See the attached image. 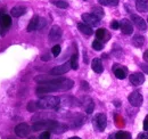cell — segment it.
<instances>
[{"label":"cell","mask_w":148,"mask_h":139,"mask_svg":"<svg viewBox=\"0 0 148 139\" xmlns=\"http://www.w3.org/2000/svg\"><path fill=\"white\" fill-rule=\"evenodd\" d=\"M46 24H47V21H46L45 18H39V23H38V30L42 29V28H43Z\"/></svg>","instance_id":"30"},{"label":"cell","mask_w":148,"mask_h":139,"mask_svg":"<svg viewBox=\"0 0 148 139\" xmlns=\"http://www.w3.org/2000/svg\"><path fill=\"white\" fill-rule=\"evenodd\" d=\"M144 42H145V39H144V36H141V35H134V36L132 38V45H133L136 48L143 47Z\"/></svg>","instance_id":"21"},{"label":"cell","mask_w":148,"mask_h":139,"mask_svg":"<svg viewBox=\"0 0 148 139\" xmlns=\"http://www.w3.org/2000/svg\"><path fill=\"white\" fill-rule=\"evenodd\" d=\"M113 72L115 74V76L120 80H123L127 78V73H128V69L127 67H123L122 65L120 64H114L113 65Z\"/></svg>","instance_id":"8"},{"label":"cell","mask_w":148,"mask_h":139,"mask_svg":"<svg viewBox=\"0 0 148 139\" xmlns=\"http://www.w3.org/2000/svg\"><path fill=\"white\" fill-rule=\"evenodd\" d=\"M91 67H92L93 72H96V73H101V72L104 71V66H103L101 61H100L99 58L92 59V62H91Z\"/></svg>","instance_id":"16"},{"label":"cell","mask_w":148,"mask_h":139,"mask_svg":"<svg viewBox=\"0 0 148 139\" xmlns=\"http://www.w3.org/2000/svg\"><path fill=\"white\" fill-rule=\"evenodd\" d=\"M137 139H148V131H144V132H141Z\"/></svg>","instance_id":"33"},{"label":"cell","mask_w":148,"mask_h":139,"mask_svg":"<svg viewBox=\"0 0 148 139\" xmlns=\"http://www.w3.org/2000/svg\"><path fill=\"white\" fill-rule=\"evenodd\" d=\"M82 87L84 88V89H88L89 86H88V83H87V82H84V81H83V82H82Z\"/></svg>","instance_id":"39"},{"label":"cell","mask_w":148,"mask_h":139,"mask_svg":"<svg viewBox=\"0 0 148 139\" xmlns=\"http://www.w3.org/2000/svg\"><path fill=\"white\" fill-rule=\"evenodd\" d=\"M25 13H26V8L24 6H16V7L12 8V10H10V14L13 17H19V16L24 15Z\"/></svg>","instance_id":"14"},{"label":"cell","mask_w":148,"mask_h":139,"mask_svg":"<svg viewBox=\"0 0 148 139\" xmlns=\"http://www.w3.org/2000/svg\"><path fill=\"white\" fill-rule=\"evenodd\" d=\"M38 109V104L37 102H30L27 104V111L29 112H36Z\"/></svg>","instance_id":"28"},{"label":"cell","mask_w":148,"mask_h":139,"mask_svg":"<svg viewBox=\"0 0 148 139\" xmlns=\"http://www.w3.org/2000/svg\"><path fill=\"white\" fill-rule=\"evenodd\" d=\"M71 67V63H64L62 65H58V66H55L54 69H51L50 71V75H54V76H58V75H63L65 73H67Z\"/></svg>","instance_id":"5"},{"label":"cell","mask_w":148,"mask_h":139,"mask_svg":"<svg viewBox=\"0 0 148 139\" xmlns=\"http://www.w3.org/2000/svg\"><path fill=\"white\" fill-rule=\"evenodd\" d=\"M130 104L132 106H136V107H140L143 103H144V98H143V95L139 92V91H133L131 92L128 97Z\"/></svg>","instance_id":"4"},{"label":"cell","mask_w":148,"mask_h":139,"mask_svg":"<svg viewBox=\"0 0 148 139\" xmlns=\"http://www.w3.org/2000/svg\"><path fill=\"white\" fill-rule=\"evenodd\" d=\"M98 1L100 2V5H104V6H107V5H108L107 0H98Z\"/></svg>","instance_id":"38"},{"label":"cell","mask_w":148,"mask_h":139,"mask_svg":"<svg viewBox=\"0 0 148 139\" xmlns=\"http://www.w3.org/2000/svg\"><path fill=\"white\" fill-rule=\"evenodd\" d=\"M108 139H131V135L127 131H119L116 133L110 135Z\"/></svg>","instance_id":"17"},{"label":"cell","mask_w":148,"mask_h":139,"mask_svg":"<svg viewBox=\"0 0 148 139\" xmlns=\"http://www.w3.org/2000/svg\"><path fill=\"white\" fill-rule=\"evenodd\" d=\"M145 59H146V61H148V50L145 52Z\"/></svg>","instance_id":"40"},{"label":"cell","mask_w":148,"mask_h":139,"mask_svg":"<svg viewBox=\"0 0 148 139\" xmlns=\"http://www.w3.org/2000/svg\"><path fill=\"white\" fill-rule=\"evenodd\" d=\"M82 21L84 22V24H87L89 26H97L100 22L97 16H95L93 14H89V13L82 14Z\"/></svg>","instance_id":"7"},{"label":"cell","mask_w":148,"mask_h":139,"mask_svg":"<svg viewBox=\"0 0 148 139\" xmlns=\"http://www.w3.org/2000/svg\"><path fill=\"white\" fill-rule=\"evenodd\" d=\"M69 139H81V138H79V137H71V138H69Z\"/></svg>","instance_id":"41"},{"label":"cell","mask_w":148,"mask_h":139,"mask_svg":"<svg viewBox=\"0 0 148 139\" xmlns=\"http://www.w3.org/2000/svg\"><path fill=\"white\" fill-rule=\"evenodd\" d=\"M51 2L55 5L56 7H58V8H63V9H65V8L69 7V3H67L66 1H64V0H54V1H51Z\"/></svg>","instance_id":"23"},{"label":"cell","mask_w":148,"mask_h":139,"mask_svg":"<svg viewBox=\"0 0 148 139\" xmlns=\"http://www.w3.org/2000/svg\"><path fill=\"white\" fill-rule=\"evenodd\" d=\"M58 124L57 121H39L36 122L32 125V130L33 131H40V130H53L56 125Z\"/></svg>","instance_id":"2"},{"label":"cell","mask_w":148,"mask_h":139,"mask_svg":"<svg viewBox=\"0 0 148 139\" xmlns=\"http://www.w3.org/2000/svg\"><path fill=\"white\" fill-rule=\"evenodd\" d=\"M10 24H12V18L9 15H3V16H1L0 17V28L2 29V31L3 30H7L9 26H10Z\"/></svg>","instance_id":"13"},{"label":"cell","mask_w":148,"mask_h":139,"mask_svg":"<svg viewBox=\"0 0 148 139\" xmlns=\"http://www.w3.org/2000/svg\"><path fill=\"white\" fill-rule=\"evenodd\" d=\"M91 14H93L95 16H97L99 19H100L101 17H104V10H103L100 7H93L92 13H91Z\"/></svg>","instance_id":"24"},{"label":"cell","mask_w":148,"mask_h":139,"mask_svg":"<svg viewBox=\"0 0 148 139\" xmlns=\"http://www.w3.org/2000/svg\"><path fill=\"white\" fill-rule=\"evenodd\" d=\"M66 130H67V127H66L65 124H60V123H58L51 131H53L54 133H63V132H65Z\"/></svg>","instance_id":"22"},{"label":"cell","mask_w":148,"mask_h":139,"mask_svg":"<svg viewBox=\"0 0 148 139\" xmlns=\"http://www.w3.org/2000/svg\"><path fill=\"white\" fill-rule=\"evenodd\" d=\"M38 108L41 109H51V108H58L60 104V98L56 96H46L40 98L37 102Z\"/></svg>","instance_id":"1"},{"label":"cell","mask_w":148,"mask_h":139,"mask_svg":"<svg viewBox=\"0 0 148 139\" xmlns=\"http://www.w3.org/2000/svg\"><path fill=\"white\" fill-rule=\"evenodd\" d=\"M136 8L139 12L147 13L148 12V0H137L136 1Z\"/></svg>","instance_id":"15"},{"label":"cell","mask_w":148,"mask_h":139,"mask_svg":"<svg viewBox=\"0 0 148 139\" xmlns=\"http://www.w3.org/2000/svg\"><path fill=\"white\" fill-rule=\"evenodd\" d=\"M92 48L95 50H97V52H100L101 49H103V43H101V41H99V40H95L92 42Z\"/></svg>","instance_id":"26"},{"label":"cell","mask_w":148,"mask_h":139,"mask_svg":"<svg viewBox=\"0 0 148 139\" xmlns=\"http://www.w3.org/2000/svg\"><path fill=\"white\" fill-rule=\"evenodd\" d=\"M41 59H42V61H49V59H50V56H49L48 54H46V55H43V56L41 57Z\"/></svg>","instance_id":"37"},{"label":"cell","mask_w":148,"mask_h":139,"mask_svg":"<svg viewBox=\"0 0 148 139\" xmlns=\"http://www.w3.org/2000/svg\"><path fill=\"white\" fill-rule=\"evenodd\" d=\"M131 19H132L133 24H134L139 30L145 31V30L147 29V24H146V22L140 17V16H138V15H136V14H132V15H131Z\"/></svg>","instance_id":"11"},{"label":"cell","mask_w":148,"mask_h":139,"mask_svg":"<svg viewBox=\"0 0 148 139\" xmlns=\"http://www.w3.org/2000/svg\"><path fill=\"white\" fill-rule=\"evenodd\" d=\"M120 29L122 30V32L124 34H132L133 32V25L131 23V21L127 19V18H123L121 22H120Z\"/></svg>","instance_id":"9"},{"label":"cell","mask_w":148,"mask_h":139,"mask_svg":"<svg viewBox=\"0 0 148 139\" xmlns=\"http://www.w3.org/2000/svg\"><path fill=\"white\" fill-rule=\"evenodd\" d=\"M31 129L29 127V124L26 123H19L15 127V133L16 136L19 137V138H24V137H27L29 133H30Z\"/></svg>","instance_id":"6"},{"label":"cell","mask_w":148,"mask_h":139,"mask_svg":"<svg viewBox=\"0 0 148 139\" xmlns=\"http://www.w3.org/2000/svg\"><path fill=\"white\" fill-rule=\"evenodd\" d=\"M93 108H95V104H93V102L91 99H89V103L86 105V112L88 114H91L93 112Z\"/></svg>","instance_id":"27"},{"label":"cell","mask_w":148,"mask_h":139,"mask_svg":"<svg viewBox=\"0 0 148 139\" xmlns=\"http://www.w3.org/2000/svg\"><path fill=\"white\" fill-rule=\"evenodd\" d=\"M130 82L133 85V86H140L145 82V75L143 73H139V72H136V73H132L129 76Z\"/></svg>","instance_id":"10"},{"label":"cell","mask_w":148,"mask_h":139,"mask_svg":"<svg viewBox=\"0 0 148 139\" xmlns=\"http://www.w3.org/2000/svg\"><path fill=\"white\" fill-rule=\"evenodd\" d=\"M39 139H50V131H43L40 135Z\"/></svg>","instance_id":"31"},{"label":"cell","mask_w":148,"mask_h":139,"mask_svg":"<svg viewBox=\"0 0 148 139\" xmlns=\"http://www.w3.org/2000/svg\"><path fill=\"white\" fill-rule=\"evenodd\" d=\"M111 28L113 30H117L119 28H120V22H117V21H113L111 23Z\"/></svg>","instance_id":"32"},{"label":"cell","mask_w":148,"mask_h":139,"mask_svg":"<svg viewBox=\"0 0 148 139\" xmlns=\"http://www.w3.org/2000/svg\"><path fill=\"white\" fill-rule=\"evenodd\" d=\"M70 63H71V67H72L73 70L79 69V64H77V55H76V54H73V55H72Z\"/></svg>","instance_id":"25"},{"label":"cell","mask_w":148,"mask_h":139,"mask_svg":"<svg viewBox=\"0 0 148 139\" xmlns=\"http://www.w3.org/2000/svg\"><path fill=\"white\" fill-rule=\"evenodd\" d=\"M119 1L120 0H107V2H108L110 6H117L119 5Z\"/></svg>","instance_id":"34"},{"label":"cell","mask_w":148,"mask_h":139,"mask_svg":"<svg viewBox=\"0 0 148 139\" xmlns=\"http://www.w3.org/2000/svg\"><path fill=\"white\" fill-rule=\"evenodd\" d=\"M60 50H62L60 46H59V45H56V46L53 47V55H54L55 57H57V56L60 54Z\"/></svg>","instance_id":"29"},{"label":"cell","mask_w":148,"mask_h":139,"mask_svg":"<svg viewBox=\"0 0 148 139\" xmlns=\"http://www.w3.org/2000/svg\"><path fill=\"white\" fill-rule=\"evenodd\" d=\"M93 124H95V127L97 128L98 131H104L106 125H107V118H106V115L104 113L97 114L95 116V119H93Z\"/></svg>","instance_id":"3"},{"label":"cell","mask_w":148,"mask_h":139,"mask_svg":"<svg viewBox=\"0 0 148 139\" xmlns=\"http://www.w3.org/2000/svg\"><path fill=\"white\" fill-rule=\"evenodd\" d=\"M96 38H97V40H99V41H101V40H104V41H107L108 39V34L106 33V30L105 29H103V28H100V29H98L97 30V32H96Z\"/></svg>","instance_id":"20"},{"label":"cell","mask_w":148,"mask_h":139,"mask_svg":"<svg viewBox=\"0 0 148 139\" xmlns=\"http://www.w3.org/2000/svg\"><path fill=\"white\" fill-rule=\"evenodd\" d=\"M147 21H148V18H147Z\"/></svg>","instance_id":"43"},{"label":"cell","mask_w":148,"mask_h":139,"mask_svg":"<svg viewBox=\"0 0 148 139\" xmlns=\"http://www.w3.org/2000/svg\"><path fill=\"white\" fill-rule=\"evenodd\" d=\"M77 29L80 30V32H82L86 35H91L93 33V30L91 29V26L84 24V23H79L77 24Z\"/></svg>","instance_id":"18"},{"label":"cell","mask_w":148,"mask_h":139,"mask_svg":"<svg viewBox=\"0 0 148 139\" xmlns=\"http://www.w3.org/2000/svg\"><path fill=\"white\" fill-rule=\"evenodd\" d=\"M62 36V29L58 25H54L49 32V39L50 41H57Z\"/></svg>","instance_id":"12"},{"label":"cell","mask_w":148,"mask_h":139,"mask_svg":"<svg viewBox=\"0 0 148 139\" xmlns=\"http://www.w3.org/2000/svg\"><path fill=\"white\" fill-rule=\"evenodd\" d=\"M144 130L148 131V115L145 118V120H144Z\"/></svg>","instance_id":"35"},{"label":"cell","mask_w":148,"mask_h":139,"mask_svg":"<svg viewBox=\"0 0 148 139\" xmlns=\"http://www.w3.org/2000/svg\"><path fill=\"white\" fill-rule=\"evenodd\" d=\"M39 16H33V18L31 19V22L27 25V32H32L38 30V23H39Z\"/></svg>","instance_id":"19"},{"label":"cell","mask_w":148,"mask_h":139,"mask_svg":"<svg viewBox=\"0 0 148 139\" xmlns=\"http://www.w3.org/2000/svg\"><path fill=\"white\" fill-rule=\"evenodd\" d=\"M29 139H38V138H36V137H30Z\"/></svg>","instance_id":"42"},{"label":"cell","mask_w":148,"mask_h":139,"mask_svg":"<svg viewBox=\"0 0 148 139\" xmlns=\"http://www.w3.org/2000/svg\"><path fill=\"white\" fill-rule=\"evenodd\" d=\"M140 67H141V70L145 72V73H147L148 74V65H145V64H141L140 65Z\"/></svg>","instance_id":"36"}]
</instances>
